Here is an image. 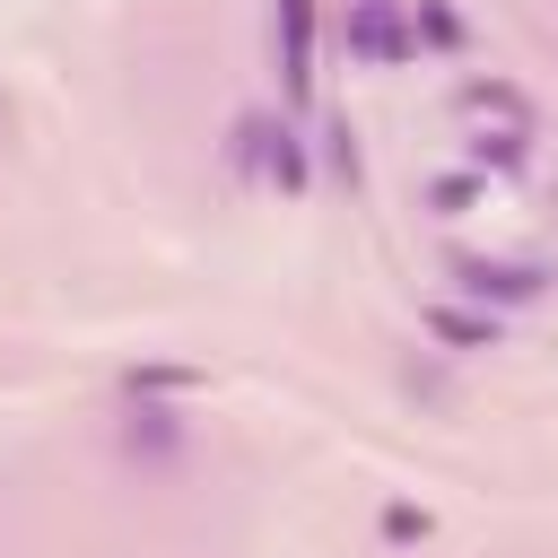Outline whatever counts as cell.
Wrapping results in <instances>:
<instances>
[{
    "mask_svg": "<svg viewBox=\"0 0 558 558\" xmlns=\"http://www.w3.org/2000/svg\"><path fill=\"white\" fill-rule=\"evenodd\" d=\"M122 445L140 453V445H157V453H174L183 445V418L174 410H131V427H122Z\"/></svg>",
    "mask_w": 558,
    "mask_h": 558,
    "instance_id": "cell-6",
    "label": "cell"
},
{
    "mask_svg": "<svg viewBox=\"0 0 558 558\" xmlns=\"http://www.w3.org/2000/svg\"><path fill=\"white\" fill-rule=\"evenodd\" d=\"M384 532H392V541H410V532H427V514H418V506H384Z\"/></svg>",
    "mask_w": 558,
    "mask_h": 558,
    "instance_id": "cell-7",
    "label": "cell"
},
{
    "mask_svg": "<svg viewBox=\"0 0 558 558\" xmlns=\"http://www.w3.org/2000/svg\"><path fill=\"white\" fill-rule=\"evenodd\" d=\"M314 26H323V9H314V0H270V35H279L288 105H314Z\"/></svg>",
    "mask_w": 558,
    "mask_h": 558,
    "instance_id": "cell-2",
    "label": "cell"
},
{
    "mask_svg": "<svg viewBox=\"0 0 558 558\" xmlns=\"http://www.w3.org/2000/svg\"><path fill=\"white\" fill-rule=\"evenodd\" d=\"M227 157H235V174H262V183H279V192H305V183H314L305 140H296L288 122H270V113H244L235 140H227Z\"/></svg>",
    "mask_w": 558,
    "mask_h": 558,
    "instance_id": "cell-1",
    "label": "cell"
},
{
    "mask_svg": "<svg viewBox=\"0 0 558 558\" xmlns=\"http://www.w3.org/2000/svg\"><path fill=\"white\" fill-rule=\"evenodd\" d=\"M410 35H418V52H462V9L453 0H410Z\"/></svg>",
    "mask_w": 558,
    "mask_h": 558,
    "instance_id": "cell-4",
    "label": "cell"
},
{
    "mask_svg": "<svg viewBox=\"0 0 558 558\" xmlns=\"http://www.w3.org/2000/svg\"><path fill=\"white\" fill-rule=\"evenodd\" d=\"M453 279H462V296H480V305H488V296H497V305H541V296H549V270H523V262H471V253H462Z\"/></svg>",
    "mask_w": 558,
    "mask_h": 558,
    "instance_id": "cell-3",
    "label": "cell"
},
{
    "mask_svg": "<svg viewBox=\"0 0 558 558\" xmlns=\"http://www.w3.org/2000/svg\"><path fill=\"white\" fill-rule=\"evenodd\" d=\"M427 331L453 340V349H488L497 340V314H462V305H427Z\"/></svg>",
    "mask_w": 558,
    "mask_h": 558,
    "instance_id": "cell-5",
    "label": "cell"
}]
</instances>
